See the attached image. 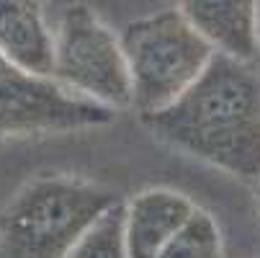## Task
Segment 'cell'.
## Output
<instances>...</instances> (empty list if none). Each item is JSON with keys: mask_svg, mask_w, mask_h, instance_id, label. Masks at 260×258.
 Here are the masks:
<instances>
[{"mask_svg": "<svg viewBox=\"0 0 260 258\" xmlns=\"http://www.w3.org/2000/svg\"><path fill=\"white\" fill-rule=\"evenodd\" d=\"M54 34L42 0H0V54L28 75L49 78Z\"/></svg>", "mask_w": 260, "mask_h": 258, "instance_id": "ba28073f", "label": "cell"}, {"mask_svg": "<svg viewBox=\"0 0 260 258\" xmlns=\"http://www.w3.org/2000/svg\"><path fill=\"white\" fill-rule=\"evenodd\" d=\"M119 42L129 67L132 108L139 117L173 103L216 52L180 11L132 21Z\"/></svg>", "mask_w": 260, "mask_h": 258, "instance_id": "3957f363", "label": "cell"}, {"mask_svg": "<svg viewBox=\"0 0 260 258\" xmlns=\"http://www.w3.org/2000/svg\"><path fill=\"white\" fill-rule=\"evenodd\" d=\"M178 11L216 52L245 62L257 54V0H178Z\"/></svg>", "mask_w": 260, "mask_h": 258, "instance_id": "52a82bcc", "label": "cell"}, {"mask_svg": "<svg viewBox=\"0 0 260 258\" xmlns=\"http://www.w3.org/2000/svg\"><path fill=\"white\" fill-rule=\"evenodd\" d=\"M124 204L116 202L98 222L72 245L64 258H129L124 248Z\"/></svg>", "mask_w": 260, "mask_h": 258, "instance_id": "30bf717a", "label": "cell"}, {"mask_svg": "<svg viewBox=\"0 0 260 258\" xmlns=\"http://www.w3.org/2000/svg\"><path fill=\"white\" fill-rule=\"evenodd\" d=\"M114 108L70 93L52 78L28 75L0 54V139L106 127Z\"/></svg>", "mask_w": 260, "mask_h": 258, "instance_id": "5b68a950", "label": "cell"}, {"mask_svg": "<svg viewBox=\"0 0 260 258\" xmlns=\"http://www.w3.org/2000/svg\"><path fill=\"white\" fill-rule=\"evenodd\" d=\"M257 52H260V0H257Z\"/></svg>", "mask_w": 260, "mask_h": 258, "instance_id": "8fae6325", "label": "cell"}, {"mask_svg": "<svg viewBox=\"0 0 260 258\" xmlns=\"http://www.w3.org/2000/svg\"><path fill=\"white\" fill-rule=\"evenodd\" d=\"M255 204H257V212H260V176H257V189H255Z\"/></svg>", "mask_w": 260, "mask_h": 258, "instance_id": "7c38bea8", "label": "cell"}, {"mask_svg": "<svg viewBox=\"0 0 260 258\" xmlns=\"http://www.w3.org/2000/svg\"><path fill=\"white\" fill-rule=\"evenodd\" d=\"M116 202L80 176L34 178L0 212V258H64Z\"/></svg>", "mask_w": 260, "mask_h": 258, "instance_id": "7a4b0ae2", "label": "cell"}, {"mask_svg": "<svg viewBox=\"0 0 260 258\" xmlns=\"http://www.w3.org/2000/svg\"><path fill=\"white\" fill-rule=\"evenodd\" d=\"M193 202L173 189H147L124 204V248L129 258H155L193 214Z\"/></svg>", "mask_w": 260, "mask_h": 258, "instance_id": "8992f818", "label": "cell"}, {"mask_svg": "<svg viewBox=\"0 0 260 258\" xmlns=\"http://www.w3.org/2000/svg\"><path fill=\"white\" fill-rule=\"evenodd\" d=\"M49 78L70 93L106 108H132L129 67L119 36L88 6L62 13L52 42Z\"/></svg>", "mask_w": 260, "mask_h": 258, "instance_id": "277c9868", "label": "cell"}, {"mask_svg": "<svg viewBox=\"0 0 260 258\" xmlns=\"http://www.w3.org/2000/svg\"><path fill=\"white\" fill-rule=\"evenodd\" d=\"M221 233L214 217L204 209H193L185 225L160 248L155 258H221Z\"/></svg>", "mask_w": 260, "mask_h": 258, "instance_id": "9c48e42d", "label": "cell"}, {"mask_svg": "<svg viewBox=\"0 0 260 258\" xmlns=\"http://www.w3.org/2000/svg\"><path fill=\"white\" fill-rule=\"evenodd\" d=\"M42 3H44V0H42Z\"/></svg>", "mask_w": 260, "mask_h": 258, "instance_id": "4fadbf2b", "label": "cell"}, {"mask_svg": "<svg viewBox=\"0 0 260 258\" xmlns=\"http://www.w3.org/2000/svg\"><path fill=\"white\" fill-rule=\"evenodd\" d=\"M139 119L178 153L240 178L260 176V78L245 60L214 52L173 103Z\"/></svg>", "mask_w": 260, "mask_h": 258, "instance_id": "6da1fadb", "label": "cell"}]
</instances>
